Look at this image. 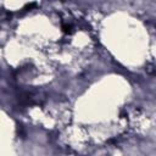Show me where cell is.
<instances>
[{"label":"cell","instance_id":"obj_1","mask_svg":"<svg viewBox=\"0 0 156 156\" xmlns=\"http://www.w3.org/2000/svg\"><path fill=\"white\" fill-rule=\"evenodd\" d=\"M62 29L65 33H72V26L71 24H62Z\"/></svg>","mask_w":156,"mask_h":156}]
</instances>
